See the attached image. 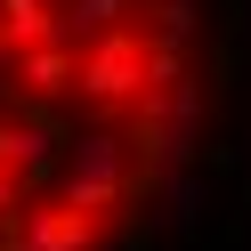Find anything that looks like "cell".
Wrapping results in <instances>:
<instances>
[{"instance_id":"cell-1","label":"cell","mask_w":251,"mask_h":251,"mask_svg":"<svg viewBox=\"0 0 251 251\" xmlns=\"http://www.w3.org/2000/svg\"><path fill=\"white\" fill-rule=\"evenodd\" d=\"M211 98V0H0V251H138Z\"/></svg>"}]
</instances>
